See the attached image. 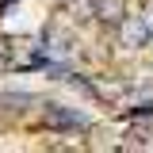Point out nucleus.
Returning <instances> with one entry per match:
<instances>
[{"label":"nucleus","instance_id":"f03ea898","mask_svg":"<svg viewBox=\"0 0 153 153\" xmlns=\"http://www.w3.org/2000/svg\"><path fill=\"white\" fill-rule=\"evenodd\" d=\"M126 38H130V42L134 38H146V27H142V23H130V27H126Z\"/></svg>","mask_w":153,"mask_h":153},{"label":"nucleus","instance_id":"f257e3e1","mask_svg":"<svg viewBox=\"0 0 153 153\" xmlns=\"http://www.w3.org/2000/svg\"><path fill=\"white\" fill-rule=\"evenodd\" d=\"M50 123H57V126H84V119L80 115H65V111H57V107H50V115H46Z\"/></svg>","mask_w":153,"mask_h":153}]
</instances>
